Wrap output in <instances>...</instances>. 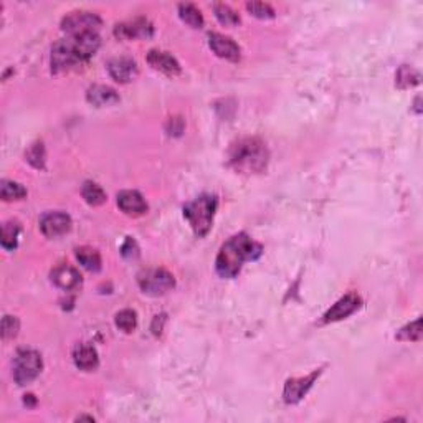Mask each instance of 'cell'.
Here are the masks:
<instances>
[{"label": "cell", "instance_id": "1", "mask_svg": "<svg viewBox=\"0 0 423 423\" xmlns=\"http://www.w3.org/2000/svg\"><path fill=\"white\" fill-rule=\"evenodd\" d=\"M262 255V245L255 243L246 233H238L222 245L217 255L215 268L222 278H235L242 271L243 263L257 259Z\"/></svg>", "mask_w": 423, "mask_h": 423}, {"label": "cell", "instance_id": "2", "mask_svg": "<svg viewBox=\"0 0 423 423\" xmlns=\"http://www.w3.org/2000/svg\"><path fill=\"white\" fill-rule=\"evenodd\" d=\"M99 45L101 40L98 33H86L57 41L52 48V71L60 73L78 63L90 60L98 52Z\"/></svg>", "mask_w": 423, "mask_h": 423}, {"label": "cell", "instance_id": "3", "mask_svg": "<svg viewBox=\"0 0 423 423\" xmlns=\"http://www.w3.org/2000/svg\"><path fill=\"white\" fill-rule=\"evenodd\" d=\"M230 166L242 174H258L266 169L268 149L258 137H243L232 144L228 153Z\"/></svg>", "mask_w": 423, "mask_h": 423}, {"label": "cell", "instance_id": "4", "mask_svg": "<svg viewBox=\"0 0 423 423\" xmlns=\"http://www.w3.org/2000/svg\"><path fill=\"white\" fill-rule=\"evenodd\" d=\"M217 210V197L204 194L184 207V217L188 220L192 230L197 237H205L210 232L213 224V215Z\"/></svg>", "mask_w": 423, "mask_h": 423}, {"label": "cell", "instance_id": "5", "mask_svg": "<svg viewBox=\"0 0 423 423\" xmlns=\"http://www.w3.org/2000/svg\"><path fill=\"white\" fill-rule=\"evenodd\" d=\"M43 368L41 355L37 351L22 349L15 355L14 361V379L19 385L32 384L40 375Z\"/></svg>", "mask_w": 423, "mask_h": 423}, {"label": "cell", "instance_id": "6", "mask_svg": "<svg viewBox=\"0 0 423 423\" xmlns=\"http://www.w3.org/2000/svg\"><path fill=\"white\" fill-rule=\"evenodd\" d=\"M137 282H139L141 290L150 296H162L175 286L174 276L164 268H153V270L142 271Z\"/></svg>", "mask_w": 423, "mask_h": 423}, {"label": "cell", "instance_id": "7", "mask_svg": "<svg viewBox=\"0 0 423 423\" xmlns=\"http://www.w3.org/2000/svg\"><path fill=\"white\" fill-rule=\"evenodd\" d=\"M101 19L93 12H70L65 19L61 20V28L68 33L70 37L86 35V33H98L101 28Z\"/></svg>", "mask_w": 423, "mask_h": 423}, {"label": "cell", "instance_id": "8", "mask_svg": "<svg viewBox=\"0 0 423 423\" xmlns=\"http://www.w3.org/2000/svg\"><path fill=\"white\" fill-rule=\"evenodd\" d=\"M71 228V219L68 213L63 212H48L41 215L40 230L45 237L57 238L65 235Z\"/></svg>", "mask_w": 423, "mask_h": 423}, {"label": "cell", "instance_id": "9", "mask_svg": "<svg viewBox=\"0 0 423 423\" xmlns=\"http://www.w3.org/2000/svg\"><path fill=\"white\" fill-rule=\"evenodd\" d=\"M319 374H321V368L319 371H314L313 374L301 377V379L288 380L286 385H284V392H283L284 402H286V404H298L306 393H308L309 388L313 387L314 380L319 377Z\"/></svg>", "mask_w": 423, "mask_h": 423}, {"label": "cell", "instance_id": "10", "mask_svg": "<svg viewBox=\"0 0 423 423\" xmlns=\"http://www.w3.org/2000/svg\"><path fill=\"white\" fill-rule=\"evenodd\" d=\"M208 45H210L212 52L217 57L224 58L228 61H238L240 60V47L233 41L230 37L222 35V33H208Z\"/></svg>", "mask_w": 423, "mask_h": 423}, {"label": "cell", "instance_id": "11", "mask_svg": "<svg viewBox=\"0 0 423 423\" xmlns=\"http://www.w3.org/2000/svg\"><path fill=\"white\" fill-rule=\"evenodd\" d=\"M115 33L123 40L149 39V37H153L154 27L148 19H136L132 20V22L116 25Z\"/></svg>", "mask_w": 423, "mask_h": 423}, {"label": "cell", "instance_id": "12", "mask_svg": "<svg viewBox=\"0 0 423 423\" xmlns=\"http://www.w3.org/2000/svg\"><path fill=\"white\" fill-rule=\"evenodd\" d=\"M108 71H110L111 78L118 83H129L137 77L139 70H137V63L132 58L119 57L112 58L108 63Z\"/></svg>", "mask_w": 423, "mask_h": 423}, {"label": "cell", "instance_id": "13", "mask_svg": "<svg viewBox=\"0 0 423 423\" xmlns=\"http://www.w3.org/2000/svg\"><path fill=\"white\" fill-rule=\"evenodd\" d=\"M52 282L55 286L65 291H73L81 286V275L77 268L70 265H58L52 270Z\"/></svg>", "mask_w": 423, "mask_h": 423}, {"label": "cell", "instance_id": "14", "mask_svg": "<svg viewBox=\"0 0 423 423\" xmlns=\"http://www.w3.org/2000/svg\"><path fill=\"white\" fill-rule=\"evenodd\" d=\"M118 207L129 217H141L148 212V204L137 190H123L118 194Z\"/></svg>", "mask_w": 423, "mask_h": 423}, {"label": "cell", "instance_id": "15", "mask_svg": "<svg viewBox=\"0 0 423 423\" xmlns=\"http://www.w3.org/2000/svg\"><path fill=\"white\" fill-rule=\"evenodd\" d=\"M361 303H362L361 298H359L357 295H354V293H351V295H346L344 298L339 299L337 303L334 304L333 308H331L329 311L324 314V322H334V321L346 319L347 316H351V314L357 311Z\"/></svg>", "mask_w": 423, "mask_h": 423}, {"label": "cell", "instance_id": "16", "mask_svg": "<svg viewBox=\"0 0 423 423\" xmlns=\"http://www.w3.org/2000/svg\"><path fill=\"white\" fill-rule=\"evenodd\" d=\"M148 61L154 70L162 71V73L169 75V77H175V75L181 73V65H179V61L167 52L150 50L148 55Z\"/></svg>", "mask_w": 423, "mask_h": 423}, {"label": "cell", "instance_id": "17", "mask_svg": "<svg viewBox=\"0 0 423 423\" xmlns=\"http://www.w3.org/2000/svg\"><path fill=\"white\" fill-rule=\"evenodd\" d=\"M73 361H75V366H77L79 371H85V372L95 371L99 364L96 349L93 346L86 344V342H81V344H78L77 347H75Z\"/></svg>", "mask_w": 423, "mask_h": 423}, {"label": "cell", "instance_id": "18", "mask_svg": "<svg viewBox=\"0 0 423 423\" xmlns=\"http://www.w3.org/2000/svg\"><path fill=\"white\" fill-rule=\"evenodd\" d=\"M86 98L93 106L98 108L111 106V104H116L119 101V95L116 93V90H112V88L106 85L91 86L90 90H88Z\"/></svg>", "mask_w": 423, "mask_h": 423}, {"label": "cell", "instance_id": "19", "mask_svg": "<svg viewBox=\"0 0 423 423\" xmlns=\"http://www.w3.org/2000/svg\"><path fill=\"white\" fill-rule=\"evenodd\" d=\"M77 259L85 270L88 271H99L101 270V255L98 250L91 248V246H81L77 248Z\"/></svg>", "mask_w": 423, "mask_h": 423}, {"label": "cell", "instance_id": "20", "mask_svg": "<svg viewBox=\"0 0 423 423\" xmlns=\"http://www.w3.org/2000/svg\"><path fill=\"white\" fill-rule=\"evenodd\" d=\"M81 195L85 199V202L91 207H99L106 202V192L96 182H85L81 187Z\"/></svg>", "mask_w": 423, "mask_h": 423}, {"label": "cell", "instance_id": "21", "mask_svg": "<svg viewBox=\"0 0 423 423\" xmlns=\"http://www.w3.org/2000/svg\"><path fill=\"white\" fill-rule=\"evenodd\" d=\"M179 15L187 25L192 28H200L204 25V15L202 12L197 8L194 3H181L179 6Z\"/></svg>", "mask_w": 423, "mask_h": 423}, {"label": "cell", "instance_id": "22", "mask_svg": "<svg viewBox=\"0 0 423 423\" xmlns=\"http://www.w3.org/2000/svg\"><path fill=\"white\" fill-rule=\"evenodd\" d=\"M0 195L6 202H12V200H22L27 197V188L22 184L14 181H2L0 186Z\"/></svg>", "mask_w": 423, "mask_h": 423}, {"label": "cell", "instance_id": "23", "mask_svg": "<svg viewBox=\"0 0 423 423\" xmlns=\"http://www.w3.org/2000/svg\"><path fill=\"white\" fill-rule=\"evenodd\" d=\"M20 227L17 222H7L2 227V246L8 251L17 248V242H19Z\"/></svg>", "mask_w": 423, "mask_h": 423}, {"label": "cell", "instance_id": "24", "mask_svg": "<svg viewBox=\"0 0 423 423\" xmlns=\"http://www.w3.org/2000/svg\"><path fill=\"white\" fill-rule=\"evenodd\" d=\"M116 326L126 334L132 333L137 326V314L132 309H123L116 314Z\"/></svg>", "mask_w": 423, "mask_h": 423}, {"label": "cell", "instance_id": "25", "mask_svg": "<svg viewBox=\"0 0 423 423\" xmlns=\"http://www.w3.org/2000/svg\"><path fill=\"white\" fill-rule=\"evenodd\" d=\"M213 8H215V15L222 25L233 27V25L240 23V17H238L237 12L228 6H225V3H215Z\"/></svg>", "mask_w": 423, "mask_h": 423}, {"label": "cell", "instance_id": "26", "mask_svg": "<svg viewBox=\"0 0 423 423\" xmlns=\"http://www.w3.org/2000/svg\"><path fill=\"white\" fill-rule=\"evenodd\" d=\"M25 157H27V161L30 162L33 167H37V169H43L45 167V148H43V142H33V144L28 148L27 153H25Z\"/></svg>", "mask_w": 423, "mask_h": 423}, {"label": "cell", "instance_id": "27", "mask_svg": "<svg viewBox=\"0 0 423 423\" xmlns=\"http://www.w3.org/2000/svg\"><path fill=\"white\" fill-rule=\"evenodd\" d=\"M399 341H420L422 339V319L417 317L415 321L410 322L399 331V334L395 336Z\"/></svg>", "mask_w": 423, "mask_h": 423}, {"label": "cell", "instance_id": "28", "mask_svg": "<svg viewBox=\"0 0 423 423\" xmlns=\"http://www.w3.org/2000/svg\"><path fill=\"white\" fill-rule=\"evenodd\" d=\"M418 81H420V77H418V73L412 68V66L404 65L399 70V73H397V85L400 88L415 86L418 85Z\"/></svg>", "mask_w": 423, "mask_h": 423}, {"label": "cell", "instance_id": "29", "mask_svg": "<svg viewBox=\"0 0 423 423\" xmlns=\"http://www.w3.org/2000/svg\"><path fill=\"white\" fill-rule=\"evenodd\" d=\"M246 8L251 12V15H255L257 19H273L275 17V8L270 3L265 2H248Z\"/></svg>", "mask_w": 423, "mask_h": 423}, {"label": "cell", "instance_id": "30", "mask_svg": "<svg viewBox=\"0 0 423 423\" xmlns=\"http://www.w3.org/2000/svg\"><path fill=\"white\" fill-rule=\"evenodd\" d=\"M19 329H20V322L17 317L14 316H6L2 321V334L6 339H10V337H15L17 334H19Z\"/></svg>", "mask_w": 423, "mask_h": 423}, {"label": "cell", "instance_id": "31", "mask_svg": "<svg viewBox=\"0 0 423 423\" xmlns=\"http://www.w3.org/2000/svg\"><path fill=\"white\" fill-rule=\"evenodd\" d=\"M121 255H123V257L128 258V259L136 258L137 255H139V248H137V243L134 242L131 237L126 238V242L123 243V246H121Z\"/></svg>", "mask_w": 423, "mask_h": 423}]
</instances>
